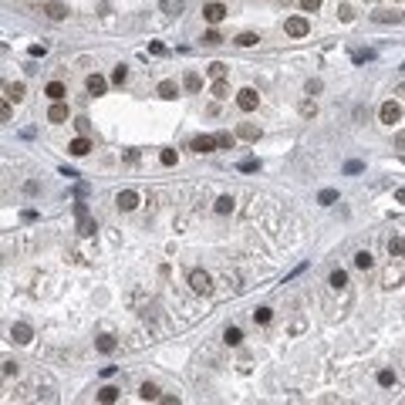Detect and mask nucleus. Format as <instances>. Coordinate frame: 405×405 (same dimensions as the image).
<instances>
[{
    "label": "nucleus",
    "mask_w": 405,
    "mask_h": 405,
    "mask_svg": "<svg viewBox=\"0 0 405 405\" xmlns=\"http://www.w3.org/2000/svg\"><path fill=\"white\" fill-rule=\"evenodd\" d=\"M395 202H405V189H398V192H395Z\"/></svg>",
    "instance_id": "obj_54"
},
{
    "label": "nucleus",
    "mask_w": 405,
    "mask_h": 405,
    "mask_svg": "<svg viewBox=\"0 0 405 405\" xmlns=\"http://www.w3.org/2000/svg\"><path fill=\"white\" fill-rule=\"evenodd\" d=\"M270 317H274L270 307H257V311H253V321H257V324H270Z\"/></svg>",
    "instance_id": "obj_33"
},
{
    "label": "nucleus",
    "mask_w": 405,
    "mask_h": 405,
    "mask_svg": "<svg viewBox=\"0 0 405 405\" xmlns=\"http://www.w3.org/2000/svg\"><path fill=\"white\" fill-rule=\"evenodd\" d=\"M402 162H405V159H402Z\"/></svg>",
    "instance_id": "obj_56"
},
{
    "label": "nucleus",
    "mask_w": 405,
    "mask_h": 405,
    "mask_svg": "<svg viewBox=\"0 0 405 405\" xmlns=\"http://www.w3.org/2000/svg\"><path fill=\"white\" fill-rule=\"evenodd\" d=\"M371 17H375V21H378V24H395V21H402V14H388V11H375V14H371Z\"/></svg>",
    "instance_id": "obj_26"
},
{
    "label": "nucleus",
    "mask_w": 405,
    "mask_h": 405,
    "mask_svg": "<svg viewBox=\"0 0 405 405\" xmlns=\"http://www.w3.org/2000/svg\"><path fill=\"white\" fill-rule=\"evenodd\" d=\"M98 398H101V402H105V405L118 402V388H112V385H105V388H101V392H98Z\"/></svg>",
    "instance_id": "obj_28"
},
{
    "label": "nucleus",
    "mask_w": 405,
    "mask_h": 405,
    "mask_svg": "<svg viewBox=\"0 0 405 405\" xmlns=\"http://www.w3.org/2000/svg\"><path fill=\"white\" fill-rule=\"evenodd\" d=\"M47 122H54V125L68 122V105H64V101H54V105L47 108Z\"/></svg>",
    "instance_id": "obj_12"
},
{
    "label": "nucleus",
    "mask_w": 405,
    "mask_h": 405,
    "mask_svg": "<svg viewBox=\"0 0 405 405\" xmlns=\"http://www.w3.org/2000/svg\"><path fill=\"white\" fill-rule=\"evenodd\" d=\"M189 287H192V294H199V297H210V294H213V281H210L206 270H189Z\"/></svg>",
    "instance_id": "obj_1"
},
{
    "label": "nucleus",
    "mask_w": 405,
    "mask_h": 405,
    "mask_svg": "<svg viewBox=\"0 0 405 405\" xmlns=\"http://www.w3.org/2000/svg\"><path fill=\"white\" fill-rule=\"evenodd\" d=\"M11 375H17V365H14V361H4V378H11Z\"/></svg>",
    "instance_id": "obj_47"
},
{
    "label": "nucleus",
    "mask_w": 405,
    "mask_h": 405,
    "mask_svg": "<svg viewBox=\"0 0 405 405\" xmlns=\"http://www.w3.org/2000/svg\"><path fill=\"white\" fill-rule=\"evenodd\" d=\"M115 206H118L122 213H132L135 206H139V192H135V189H122L118 196H115Z\"/></svg>",
    "instance_id": "obj_3"
},
{
    "label": "nucleus",
    "mask_w": 405,
    "mask_h": 405,
    "mask_svg": "<svg viewBox=\"0 0 405 405\" xmlns=\"http://www.w3.org/2000/svg\"><path fill=\"white\" fill-rule=\"evenodd\" d=\"M405 253V240L402 236H392V240H388V257H402Z\"/></svg>",
    "instance_id": "obj_25"
},
{
    "label": "nucleus",
    "mask_w": 405,
    "mask_h": 405,
    "mask_svg": "<svg viewBox=\"0 0 405 405\" xmlns=\"http://www.w3.org/2000/svg\"><path fill=\"white\" fill-rule=\"evenodd\" d=\"M257 41H260V37H257V34H253V31H243V34H240V37H236V44H240V47H253V44H257Z\"/></svg>",
    "instance_id": "obj_30"
},
{
    "label": "nucleus",
    "mask_w": 405,
    "mask_h": 405,
    "mask_svg": "<svg viewBox=\"0 0 405 405\" xmlns=\"http://www.w3.org/2000/svg\"><path fill=\"white\" fill-rule=\"evenodd\" d=\"M202 44H206V47H216V44H223V37H220V31H206V34H202Z\"/></svg>",
    "instance_id": "obj_36"
},
{
    "label": "nucleus",
    "mask_w": 405,
    "mask_h": 405,
    "mask_svg": "<svg viewBox=\"0 0 405 405\" xmlns=\"http://www.w3.org/2000/svg\"><path fill=\"white\" fill-rule=\"evenodd\" d=\"M236 135H240L243 142H257V139H260V128H257V125H250V122H243L240 128H236Z\"/></svg>",
    "instance_id": "obj_16"
},
{
    "label": "nucleus",
    "mask_w": 405,
    "mask_h": 405,
    "mask_svg": "<svg viewBox=\"0 0 405 405\" xmlns=\"http://www.w3.org/2000/svg\"><path fill=\"white\" fill-rule=\"evenodd\" d=\"M317 7H321V0H301V11H307V14H314Z\"/></svg>",
    "instance_id": "obj_43"
},
{
    "label": "nucleus",
    "mask_w": 405,
    "mask_h": 405,
    "mask_svg": "<svg viewBox=\"0 0 405 405\" xmlns=\"http://www.w3.org/2000/svg\"><path fill=\"white\" fill-rule=\"evenodd\" d=\"M210 95H213V98H230V81H226V78H216L213 88H210Z\"/></svg>",
    "instance_id": "obj_20"
},
{
    "label": "nucleus",
    "mask_w": 405,
    "mask_h": 405,
    "mask_svg": "<svg viewBox=\"0 0 405 405\" xmlns=\"http://www.w3.org/2000/svg\"><path fill=\"white\" fill-rule=\"evenodd\" d=\"M317 91H321V81H317V78L307 81V95H317Z\"/></svg>",
    "instance_id": "obj_51"
},
{
    "label": "nucleus",
    "mask_w": 405,
    "mask_h": 405,
    "mask_svg": "<svg viewBox=\"0 0 405 405\" xmlns=\"http://www.w3.org/2000/svg\"><path fill=\"white\" fill-rule=\"evenodd\" d=\"M182 88H186V91H192V95H196V91L202 88V78H199V75H196V71H186V78H182Z\"/></svg>",
    "instance_id": "obj_19"
},
{
    "label": "nucleus",
    "mask_w": 405,
    "mask_h": 405,
    "mask_svg": "<svg viewBox=\"0 0 405 405\" xmlns=\"http://www.w3.org/2000/svg\"><path fill=\"white\" fill-rule=\"evenodd\" d=\"M284 31L291 34V37H304V34L311 31V24H307V17H287Z\"/></svg>",
    "instance_id": "obj_7"
},
{
    "label": "nucleus",
    "mask_w": 405,
    "mask_h": 405,
    "mask_svg": "<svg viewBox=\"0 0 405 405\" xmlns=\"http://www.w3.org/2000/svg\"><path fill=\"white\" fill-rule=\"evenodd\" d=\"M44 51H47L44 44H31V47H27V54H31V57H44Z\"/></svg>",
    "instance_id": "obj_45"
},
{
    "label": "nucleus",
    "mask_w": 405,
    "mask_h": 405,
    "mask_svg": "<svg viewBox=\"0 0 405 405\" xmlns=\"http://www.w3.org/2000/svg\"><path fill=\"white\" fill-rule=\"evenodd\" d=\"M44 95L51 101H61V98H64V85H61V81H51V85L44 88Z\"/></svg>",
    "instance_id": "obj_24"
},
{
    "label": "nucleus",
    "mask_w": 405,
    "mask_h": 405,
    "mask_svg": "<svg viewBox=\"0 0 405 405\" xmlns=\"http://www.w3.org/2000/svg\"><path fill=\"white\" fill-rule=\"evenodd\" d=\"M75 128H78V135H88L91 132V122H88V118H75Z\"/></svg>",
    "instance_id": "obj_42"
},
{
    "label": "nucleus",
    "mask_w": 405,
    "mask_h": 405,
    "mask_svg": "<svg viewBox=\"0 0 405 405\" xmlns=\"http://www.w3.org/2000/svg\"><path fill=\"white\" fill-rule=\"evenodd\" d=\"M378 118H382L385 125H395V122H402V108H398L395 101H385L382 108H378Z\"/></svg>",
    "instance_id": "obj_5"
},
{
    "label": "nucleus",
    "mask_w": 405,
    "mask_h": 405,
    "mask_svg": "<svg viewBox=\"0 0 405 405\" xmlns=\"http://www.w3.org/2000/svg\"><path fill=\"white\" fill-rule=\"evenodd\" d=\"M202 17H206L210 24H220L226 17V7L223 4H206V7H202Z\"/></svg>",
    "instance_id": "obj_11"
},
{
    "label": "nucleus",
    "mask_w": 405,
    "mask_h": 405,
    "mask_svg": "<svg viewBox=\"0 0 405 405\" xmlns=\"http://www.w3.org/2000/svg\"><path fill=\"white\" fill-rule=\"evenodd\" d=\"M216 142H220V149H233L236 135H230V132H216Z\"/></svg>",
    "instance_id": "obj_37"
},
{
    "label": "nucleus",
    "mask_w": 405,
    "mask_h": 405,
    "mask_svg": "<svg viewBox=\"0 0 405 405\" xmlns=\"http://www.w3.org/2000/svg\"><path fill=\"white\" fill-rule=\"evenodd\" d=\"M21 220H24V223H34V220H37V213H34V210H24Z\"/></svg>",
    "instance_id": "obj_52"
},
{
    "label": "nucleus",
    "mask_w": 405,
    "mask_h": 405,
    "mask_svg": "<svg viewBox=\"0 0 405 405\" xmlns=\"http://www.w3.org/2000/svg\"><path fill=\"white\" fill-rule=\"evenodd\" d=\"M159 95H162L166 101H172L176 95H179V85H176V81H159Z\"/></svg>",
    "instance_id": "obj_22"
},
{
    "label": "nucleus",
    "mask_w": 405,
    "mask_h": 405,
    "mask_svg": "<svg viewBox=\"0 0 405 405\" xmlns=\"http://www.w3.org/2000/svg\"><path fill=\"white\" fill-rule=\"evenodd\" d=\"M95 348H98V351H101V355H112V351H115V348H118V341H115V337H112V334H101V337H98V341H95Z\"/></svg>",
    "instance_id": "obj_18"
},
{
    "label": "nucleus",
    "mask_w": 405,
    "mask_h": 405,
    "mask_svg": "<svg viewBox=\"0 0 405 405\" xmlns=\"http://www.w3.org/2000/svg\"><path fill=\"white\" fill-rule=\"evenodd\" d=\"M176 152H172V149H162V152H159V162H162V166H176Z\"/></svg>",
    "instance_id": "obj_39"
},
{
    "label": "nucleus",
    "mask_w": 405,
    "mask_h": 405,
    "mask_svg": "<svg viewBox=\"0 0 405 405\" xmlns=\"http://www.w3.org/2000/svg\"><path fill=\"white\" fill-rule=\"evenodd\" d=\"M257 169H260L257 159H243V162H240V172H257Z\"/></svg>",
    "instance_id": "obj_40"
},
{
    "label": "nucleus",
    "mask_w": 405,
    "mask_h": 405,
    "mask_svg": "<svg viewBox=\"0 0 405 405\" xmlns=\"http://www.w3.org/2000/svg\"><path fill=\"white\" fill-rule=\"evenodd\" d=\"M206 71H210V78H213V81H216V78H226V64H223V61H213Z\"/></svg>",
    "instance_id": "obj_32"
},
{
    "label": "nucleus",
    "mask_w": 405,
    "mask_h": 405,
    "mask_svg": "<svg viewBox=\"0 0 405 405\" xmlns=\"http://www.w3.org/2000/svg\"><path fill=\"white\" fill-rule=\"evenodd\" d=\"M301 115H317V108H314V101H304V105H301Z\"/></svg>",
    "instance_id": "obj_48"
},
{
    "label": "nucleus",
    "mask_w": 405,
    "mask_h": 405,
    "mask_svg": "<svg viewBox=\"0 0 405 405\" xmlns=\"http://www.w3.org/2000/svg\"><path fill=\"white\" fill-rule=\"evenodd\" d=\"M149 51H152V54H166V44H159V41H152V44H149Z\"/></svg>",
    "instance_id": "obj_50"
},
{
    "label": "nucleus",
    "mask_w": 405,
    "mask_h": 405,
    "mask_svg": "<svg viewBox=\"0 0 405 405\" xmlns=\"http://www.w3.org/2000/svg\"><path fill=\"white\" fill-rule=\"evenodd\" d=\"M395 95H398V98L405 101V81H402V85H398V88H395Z\"/></svg>",
    "instance_id": "obj_53"
},
{
    "label": "nucleus",
    "mask_w": 405,
    "mask_h": 405,
    "mask_svg": "<svg viewBox=\"0 0 405 405\" xmlns=\"http://www.w3.org/2000/svg\"><path fill=\"white\" fill-rule=\"evenodd\" d=\"M11 337L17 341V345H27V341L34 337V331H31V324H24V321H17V324L11 327Z\"/></svg>",
    "instance_id": "obj_9"
},
{
    "label": "nucleus",
    "mask_w": 405,
    "mask_h": 405,
    "mask_svg": "<svg viewBox=\"0 0 405 405\" xmlns=\"http://www.w3.org/2000/svg\"><path fill=\"white\" fill-rule=\"evenodd\" d=\"M236 105H240L243 112H253V108L260 105V95L253 88H243V91H236Z\"/></svg>",
    "instance_id": "obj_4"
},
{
    "label": "nucleus",
    "mask_w": 405,
    "mask_h": 405,
    "mask_svg": "<svg viewBox=\"0 0 405 405\" xmlns=\"http://www.w3.org/2000/svg\"><path fill=\"white\" fill-rule=\"evenodd\" d=\"M402 71H405V64H402Z\"/></svg>",
    "instance_id": "obj_55"
},
{
    "label": "nucleus",
    "mask_w": 405,
    "mask_h": 405,
    "mask_svg": "<svg viewBox=\"0 0 405 405\" xmlns=\"http://www.w3.org/2000/svg\"><path fill=\"white\" fill-rule=\"evenodd\" d=\"M44 14L51 17V21H64V17H68V7L61 4V0H47V4H44Z\"/></svg>",
    "instance_id": "obj_10"
},
{
    "label": "nucleus",
    "mask_w": 405,
    "mask_h": 405,
    "mask_svg": "<svg viewBox=\"0 0 405 405\" xmlns=\"http://www.w3.org/2000/svg\"><path fill=\"white\" fill-rule=\"evenodd\" d=\"M139 398H142V402H156V398H162V395H159V388L152 382H146L142 388H139Z\"/></svg>",
    "instance_id": "obj_23"
},
{
    "label": "nucleus",
    "mask_w": 405,
    "mask_h": 405,
    "mask_svg": "<svg viewBox=\"0 0 405 405\" xmlns=\"http://www.w3.org/2000/svg\"><path fill=\"white\" fill-rule=\"evenodd\" d=\"M85 88H88V95H105V88H108V81L101 78V75H88V81H85Z\"/></svg>",
    "instance_id": "obj_13"
},
{
    "label": "nucleus",
    "mask_w": 405,
    "mask_h": 405,
    "mask_svg": "<svg viewBox=\"0 0 405 405\" xmlns=\"http://www.w3.org/2000/svg\"><path fill=\"white\" fill-rule=\"evenodd\" d=\"M192 152H213V149H220V142H216V135H196L189 142Z\"/></svg>",
    "instance_id": "obj_8"
},
{
    "label": "nucleus",
    "mask_w": 405,
    "mask_h": 405,
    "mask_svg": "<svg viewBox=\"0 0 405 405\" xmlns=\"http://www.w3.org/2000/svg\"><path fill=\"white\" fill-rule=\"evenodd\" d=\"M402 281H405L402 267H388V270L382 274V287H385V291H395V287H402Z\"/></svg>",
    "instance_id": "obj_6"
},
{
    "label": "nucleus",
    "mask_w": 405,
    "mask_h": 405,
    "mask_svg": "<svg viewBox=\"0 0 405 405\" xmlns=\"http://www.w3.org/2000/svg\"><path fill=\"white\" fill-rule=\"evenodd\" d=\"M317 202H321V206H331V202H337V189H321V192H317Z\"/></svg>",
    "instance_id": "obj_29"
},
{
    "label": "nucleus",
    "mask_w": 405,
    "mask_h": 405,
    "mask_svg": "<svg viewBox=\"0 0 405 405\" xmlns=\"http://www.w3.org/2000/svg\"><path fill=\"white\" fill-rule=\"evenodd\" d=\"M159 7H162V14H169V17H179L182 7H186V0H159Z\"/></svg>",
    "instance_id": "obj_14"
},
{
    "label": "nucleus",
    "mask_w": 405,
    "mask_h": 405,
    "mask_svg": "<svg viewBox=\"0 0 405 405\" xmlns=\"http://www.w3.org/2000/svg\"><path fill=\"white\" fill-rule=\"evenodd\" d=\"M125 78H128V68L118 64V68L112 71V85H125Z\"/></svg>",
    "instance_id": "obj_38"
},
{
    "label": "nucleus",
    "mask_w": 405,
    "mask_h": 405,
    "mask_svg": "<svg viewBox=\"0 0 405 405\" xmlns=\"http://www.w3.org/2000/svg\"><path fill=\"white\" fill-rule=\"evenodd\" d=\"M0 118H4V122H11V101H4V105H0Z\"/></svg>",
    "instance_id": "obj_49"
},
{
    "label": "nucleus",
    "mask_w": 405,
    "mask_h": 405,
    "mask_svg": "<svg viewBox=\"0 0 405 405\" xmlns=\"http://www.w3.org/2000/svg\"><path fill=\"white\" fill-rule=\"evenodd\" d=\"M378 385H382V388H392V385H395V371L382 368V371H378Z\"/></svg>",
    "instance_id": "obj_34"
},
{
    "label": "nucleus",
    "mask_w": 405,
    "mask_h": 405,
    "mask_svg": "<svg viewBox=\"0 0 405 405\" xmlns=\"http://www.w3.org/2000/svg\"><path fill=\"white\" fill-rule=\"evenodd\" d=\"M75 216H78V230H81V236H91L98 226H95V220L88 216V206L85 202H75Z\"/></svg>",
    "instance_id": "obj_2"
},
{
    "label": "nucleus",
    "mask_w": 405,
    "mask_h": 405,
    "mask_svg": "<svg viewBox=\"0 0 405 405\" xmlns=\"http://www.w3.org/2000/svg\"><path fill=\"white\" fill-rule=\"evenodd\" d=\"M327 284H331L334 291H345V287H348V274H345L341 267H337V270H331V277H327Z\"/></svg>",
    "instance_id": "obj_17"
},
{
    "label": "nucleus",
    "mask_w": 405,
    "mask_h": 405,
    "mask_svg": "<svg viewBox=\"0 0 405 405\" xmlns=\"http://www.w3.org/2000/svg\"><path fill=\"white\" fill-rule=\"evenodd\" d=\"M371 263H375V260H371L368 250H358V253H355V267H358V270H368Z\"/></svg>",
    "instance_id": "obj_27"
},
{
    "label": "nucleus",
    "mask_w": 405,
    "mask_h": 405,
    "mask_svg": "<svg viewBox=\"0 0 405 405\" xmlns=\"http://www.w3.org/2000/svg\"><path fill=\"white\" fill-rule=\"evenodd\" d=\"M361 169H365V162H358V159L345 162V172H348V176H355V172H361Z\"/></svg>",
    "instance_id": "obj_41"
},
{
    "label": "nucleus",
    "mask_w": 405,
    "mask_h": 405,
    "mask_svg": "<svg viewBox=\"0 0 405 405\" xmlns=\"http://www.w3.org/2000/svg\"><path fill=\"white\" fill-rule=\"evenodd\" d=\"M88 149H91V142H88V135H78L71 146H68V152L71 156H88Z\"/></svg>",
    "instance_id": "obj_15"
},
{
    "label": "nucleus",
    "mask_w": 405,
    "mask_h": 405,
    "mask_svg": "<svg viewBox=\"0 0 405 405\" xmlns=\"http://www.w3.org/2000/svg\"><path fill=\"white\" fill-rule=\"evenodd\" d=\"M375 57V51H355V64H361V61H371Z\"/></svg>",
    "instance_id": "obj_46"
},
{
    "label": "nucleus",
    "mask_w": 405,
    "mask_h": 405,
    "mask_svg": "<svg viewBox=\"0 0 405 405\" xmlns=\"http://www.w3.org/2000/svg\"><path fill=\"white\" fill-rule=\"evenodd\" d=\"M4 95H7V101H21L24 98V85L21 81H11V85H4Z\"/></svg>",
    "instance_id": "obj_21"
},
{
    "label": "nucleus",
    "mask_w": 405,
    "mask_h": 405,
    "mask_svg": "<svg viewBox=\"0 0 405 405\" xmlns=\"http://www.w3.org/2000/svg\"><path fill=\"white\" fill-rule=\"evenodd\" d=\"M223 341H226V345H240V341H243L240 327H226V331H223Z\"/></svg>",
    "instance_id": "obj_31"
},
{
    "label": "nucleus",
    "mask_w": 405,
    "mask_h": 405,
    "mask_svg": "<svg viewBox=\"0 0 405 405\" xmlns=\"http://www.w3.org/2000/svg\"><path fill=\"white\" fill-rule=\"evenodd\" d=\"M337 17H341V21L348 24L351 17H355V14H351V7H348V4H341V7H337Z\"/></svg>",
    "instance_id": "obj_44"
},
{
    "label": "nucleus",
    "mask_w": 405,
    "mask_h": 405,
    "mask_svg": "<svg viewBox=\"0 0 405 405\" xmlns=\"http://www.w3.org/2000/svg\"><path fill=\"white\" fill-rule=\"evenodd\" d=\"M216 213H233V196H220L216 199Z\"/></svg>",
    "instance_id": "obj_35"
}]
</instances>
